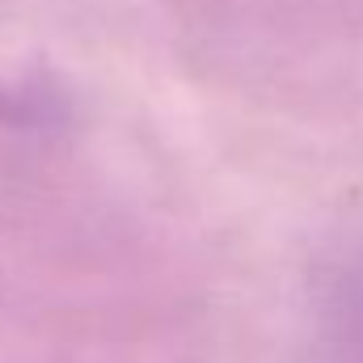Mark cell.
Wrapping results in <instances>:
<instances>
[{
  "instance_id": "obj_1",
  "label": "cell",
  "mask_w": 363,
  "mask_h": 363,
  "mask_svg": "<svg viewBox=\"0 0 363 363\" xmlns=\"http://www.w3.org/2000/svg\"><path fill=\"white\" fill-rule=\"evenodd\" d=\"M26 110H30L26 101H17V97H9V93H0V114H13V118H17V114H26Z\"/></svg>"
}]
</instances>
